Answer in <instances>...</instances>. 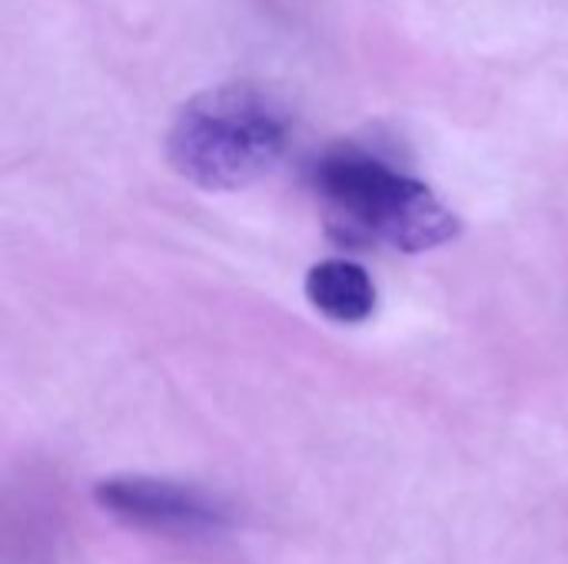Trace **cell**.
<instances>
[{
	"mask_svg": "<svg viewBox=\"0 0 568 564\" xmlns=\"http://www.w3.org/2000/svg\"><path fill=\"white\" fill-rule=\"evenodd\" d=\"M283 106L253 83H223L190 96L166 136L170 166L193 186L233 193L263 180L286 153Z\"/></svg>",
	"mask_w": 568,
	"mask_h": 564,
	"instance_id": "obj_1",
	"label": "cell"
},
{
	"mask_svg": "<svg viewBox=\"0 0 568 564\" xmlns=\"http://www.w3.org/2000/svg\"><path fill=\"white\" fill-rule=\"evenodd\" d=\"M313 189L339 233L399 253H429L463 233L459 216L423 180L359 146L323 153L313 166Z\"/></svg>",
	"mask_w": 568,
	"mask_h": 564,
	"instance_id": "obj_2",
	"label": "cell"
},
{
	"mask_svg": "<svg viewBox=\"0 0 568 564\" xmlns=\"http://www.w3.org/2000/svg\"><path fill=\"white\" fill-rule=\"evenodd\" d=\"M93 502L126 529L163 539H213L233 525L220 495L153 475H106L93 485Z\"/></svg>",
	"mask_w": 568,
	"mask_h": 564,
	"instance_id": "obj_3",
	"label": "cell"
},
{
	"mask_svg": "<svg viewBox=\"0 0 568 564\" xmlns=\"http://www.w3.org/2000/svg\"><path fill=\"white\" fill-rule=\"evenodd\" d=\"M310 306L339 326H359L376 312V283L353 259H323L303 279Z\"/></svg>",
	"mask_w": 568,
	"mask_h": 564,
	"instance_id": "obj_4",
	"label": "cell"
}]
</instances>
